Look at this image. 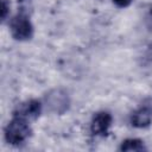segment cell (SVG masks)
Returning a JSON list of instances; mask_svg holds the SVG:
<instances>
[{
    "label": "cell",
    "instance_id": "cell-1",
    "mask_svg": "<svg viewBox=\"0 0 152 152\" xmlns=\"http://www.w3.org/2000/svg\"><path fill=\"white\" fill-rule=\"evenodd\" d=\"M32 129L28 120L13 115L12 120L5 127V140L10 145H20L31 137Z\"/></svg>",
    "mask_w": 152,
    "mask_h": 152
},
{
    "label": "cell",
    "instance_id": "cell-2",
    "mask_svg": "<svg viewBox=\"0 0 152 152\" xmlns=\"http://www.w3.org/2000/svg\"><path fill=\"white\" fill-rule=\"evenodd\" d=\"M10 30L11 34L15 40H28L33 36V25L31 23V19L28 14L21 10L19 11L10 23Z\"/></svg>",
    "mask_w": 152,
    "mask_h": 152
},
{
    "label": "cell",
    "instance_id": "cell-3",
    "mask_svg": "<svg viewBox=\"0 0 152 152\" xmlns=\"http://www.w3.org/2000/svg\"><path fill=\"white\" fill-rule=\"evenodd\" d=\"M45 104L48 109L55 114H64L70 106L68 93L62 88H55L45 95Z\"/></svg>",
    "mask_w": 152,
    "mask_h": 152
},
{
    "label": "cell",
    "instance_id": "cell-4",
    "mask_svg": "<svg viewBox=\"0 0 152 152\" xmlns=\"http://www.w3.org/2000/svg\"><path fill=\"white\" fill-rule=\"evenodd\" d=\"M112 114L109 112H97L90 121V132L95 137H106L112 126Z\"/></svg>",
    "mask_w": 152,
    "mask_h": 152
},
{
    "label": "cell",
    "instance_id": "cell-5",
    "mask_svg": "<svg viewBox=\"0 0 152 152\" xmlns=\"http://www.w3.org/2000/svg\"><path fill=\"white\" fill-rule=\"evenodd\" d=\"M42 102L38 100H27L17 106L13 115L21 116L26 120H36L42 113Z\"/></svg>",
    "mask_w": 152,
    "mask_h": 152
},
{
    "label": "cell",
    "instance_id": "cell-6",
    "mask_svg": "<svg viewBox=\"0 0 152 152\" xmlns=\"http://www.w3.org/2000/svg\"><path fill=\"white\" fill-rule=\"evenodd\" d=\"M152 122V107L142 104L135 109L131 115V125L137 128H146Z\"/></svg>",
    "mask_w": 152,
    "mask_h": 152
},
{
    "label": "cell",
    "instance_id": "cell-7",
    "mask_svg": "<svg viewBox=\"0 0 152 152\" xmlns=\"http://www.w3.org/2000/svg\"><path fill=\"white\" fill-rule=\"evenodd\" d=\"M120 151L122 152H131V151H145L146 150V146L144 144L142 140L140 139H135V138H131V139H126L121 142L120 147H119Z\"/></svg>",
    "mask_w": 152,
    "mask_h": 152
},
{
    "label": "cell",
    "instance_id": "cell-8",
    "mask_svg": "<svg viewBox=\"0 0 152 152\" xmlns=\"http://www.w3.org/2000/svg\"><path fill=\"white\" fill-rule=\"evenodd\" d=\"M142 61L145 64H151L152 63V44H150L145 52H144V56H142Z\"/></svg>",
    "mask_w": 152,
    "mask_h": 152
},
{
    "label": "cell",
    "instance_id": "cell-9",
    "mask_svg": "<svg viewBox=\"0 0 152 152\" xmlns=\"http://www.w3.org/2000/svg\"><path fill=\"white\" fill-rule=\"evenodd\" d=\"M8 13H10V4L7 2V0H1V19L6 20Z\"/></svg>",
    "mask_w": 152,
    "mask_h": 152
},
{
    "label": "cell",
    "instance_id": "cell-10",
    "mask_svg": "<svg viewBox=\"0 0 152 152\" xmlns=\"http://www.w3.org/2000/svg\"><path fill=\"white\" fill-rule=\"evenodd\" d=\"M132 1H133V0H113V2H114L118 7H120V8H126V7H128V6L132 4Z\"/></svg>",
    "mask_w": 152,
    "mask_h": 152
},
{
    "label": "cell",
    "instance_id": "cell-11",
    "mask_svg": "<svg viewBox=\"0 0 152 152\" xmlns=\"http://www.w3.org/2000/svg\"><path fill=\"white\" fill-rule=\"evenodd\" d=\"M147 24H148V27L152 30V7L150 8V12L147 15Z\"/></svg>",
    "mask_w": 152,
    "mask_h": 152
}]
</instances>
